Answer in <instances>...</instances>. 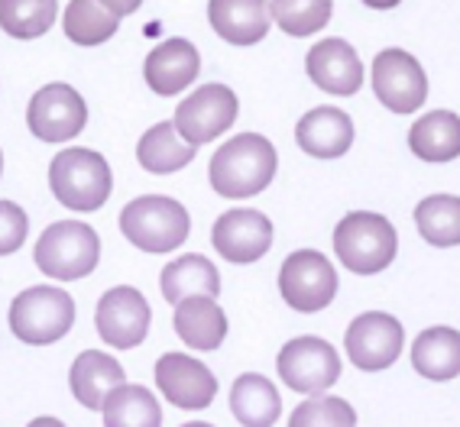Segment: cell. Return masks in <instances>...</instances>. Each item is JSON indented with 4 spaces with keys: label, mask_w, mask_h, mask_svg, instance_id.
<instances>
[{
    "label": "cell",
    "mask_w": 460,
    "mask_h": 427,
    "mask_svg": "<svg viewBox=\"0 0 460 427\" xmlns=\"http://www.w3.org/2000/svg\"><path fill=\"white\" fill-rule=\"evenodd\" d=\"M98 4L111 10L114 17H130V13H137L143 7V0H98Z\"/></svg>",
    "instance_id": "obj_34"
},
{
    "label": "cell",
    "mask_w": 460,
    "mask_h": 427,
    "mask_svg": "<svg viewBox=\"0 0 460 427\" xmlns=\"http://www.w3.org/2000/svg\"><path fill=\"white\" fill-rule=\"evenodd\" d=\"M159 285H163V298L169 304H179L181 298H189V295H208V298L221 295V275H217V266L198 253L172 259V263L163 269Z\"/></svg>",
    "instance_id": "obj_25"
},
{
    "label": "cell",
    "mask_w": 460,
    "mask_h": 427,
    "mask_svg": "<svg viewBox=\"0 0 460 427\" xmlns=\"http://www.w3.org/2000/svg\"><path fill=\"white\" fill-rule=\"evenodd\" d=\"M0 172H4V152H0Z\"/></svg>",
    "instance_id": "obj_38"
},
{
    "label": "cell",
    "mask_w": 460,
    "mask_h": 427,
    "mask_svg": "<svg viewBox=\"0 0 460 427\" xmlns=\"http://www.w3.org/2000/svg\"><path fill=\"white\" fill-rule=\"evenodd\" d=\"M344 346L357 370L363 372L389 370L402 356L405 327L399 324V318H393L386 311H363L350 320Z\"/></svg>",
    "instance_id": "obj_12"
},
{
    "label": "cell",
    "mask_w": 460,
    "mask_h": 427,
    "mask_svg": "<svg viewBox=\"0 0 460 427\" xmlns=\"http://www.w3.org/2000/svg\"><path fill=\"white\" fill-rule=\"evenodd\" d=\"M270 13L282 33L296 36H314L331 23L334 0H270Z\"/></svg>",
    "instance_id": "obj_31"
},
{
    "label": "cell",
    "mask_w": 460,
    "mask_h": 427,
    "mask_svg": "<svg viewBox=\"0 0 460 427\" xmlns=\"http://www.w3.org/2000/svg\"><path fill=\"white\" fill-rule=\"evenodd\" d=\"M149 311L146 298L130 285H117L104 292L94 311V327H98L101 340L111 344L114 350H133L140 346L149 334Z\"/></svg>",
    "instance_id": "obj_13"
},
{
    "label": "cell",
    "mask_w": 460,
    "mask_h": 427,
    "mask_svg": "<svg viewBox=\"0 0 460 427\" xmlns=\"http://www.w3.org/2000/svg\"><path fill=\"white\" fill-rule=\"evenodd\" d=\"M49 185L52 195L68 211H98L107 205V197L114 191V175L104 156L94 149H62L49 165Z\"/></svg>",
    "instance_id": "obj_4"
},
{
    "label": "cell",
    "mask_w": 460,
    "mask_h": 427,
    "mask_svg": "<svg viewBox=\"0 0 460 427\" xmlns=\"http://www.w3.org/2000/svg\"><path fill=\"white\" fill-rule=\"evenodd\" d=\"M276 169H279V156H276V146L266 136L237 133L211 156L208 179H211V188L221 197L243 201V197H253L263 188H270V181L276 179Z\"/></svg>",
    "instance_id": "obj_1"
},
{
    "label": "cell",
    "mask_w": 460,
    "mask_h": 427,
    "mask_svg": "<svg viewBox=\"0 0 460 427\" xmlns=\"http://www.w3.org/2000/svg\"><path fill=\"white\" fill-rule=\"evenodd\" d=\"M104 427H163L156 395L143 386H117L101 405Z\"/></svg>",
    "instance_id": "obj_27"
},
{
    "label": "cell",
    "mask_w": 460,
    "mask_h": 427,
    "mask_svg": "<svg viewBox=\"0 0 460 427\" xmlns=\"http://www.w3.org/2000/svg\"><path fill=\"white\" fill-rule=\"evenodd\" d=\"M191 217L189 211L165 195H143L133 197L120 211V233L143 253L165 256L189 240Z\"/></svg>",
    "instance_id": "obj_3"
},
{
    "label": "cell",
    "mask_w": 460,
    "mask_h": 427,
    "mask_svg": "<svg viewBox=\"0 0 460 427\" xmlns=\"http://www.w3.org/2000/svg\"><path fill=\"white\" fill-rule=\"evenodd\" d=\"M363 4H367L370 10H395L402 0H363Z\"/></svg>",
    "instance_id": "obj_35"
},
{
    "label": "cell",
    "mask_w": 460,
    "mask_h": 427,
    "mask_svg": "<svg viewBox=\"0 0 460 427\" xmlns=\"http://www.w3.org/2000/svg\"><path fill=\"white\" fill-rule=\"evenodd\" d=\"M230 414L243 427H272L282 414V395L260 372H243L230 386Z\"/></svg>",
    "instance_id": "obj_22"
},
{
    "label": "cell",
    "mask_w": 460,
    "mask_h": 427,
    "mask_svg": "<svg viewBox=\"0 0 460 427\" xmlns=\"http://www.w3.org/2000/svg\"><path fill=\"white\" fill-rule=\"evenodd\" d=\"M40 272L56 282H75L94 272L101 259V237L88 223L56 221L42 231L33 253Z\"/></svg>",
    "instance_id": "obj_5"
},
{
    "label": "cell",
    "mask_w": 460,
    "mask_h": 427,
    "mask_svg": "<svg viewBox=\"0 0 460 427\" xmlns=\"http://www.w3.org/2000/svg\"><path fill=\"white\" fill-rule=\"evenodd\" d=\"M198 74H201V52L181 36L159 42L143 62V78L159 98H175L179 91L195 84Z\"/></svg>",
    "instance_id": "obj_17"
},
{
    "label": "cell",
    "mask_w": 460,
    "mask_h": 427,
    "mask_svg": "<svg viewBox=\"0 0 460 427\" xmlns=\"http://www.w3.org/2000/svg\"><path fill=\"white\" fill-rule=\"evenodd\" d=\"M181 427H214V424H205V421H189V424H181Z\"/></svg>",
    "instance_id": "obj_37"
},
{
    "label": "cell",
    "mask_w": 460,
    "mask_h": 427,
    "mask_svg": "<svg viewBox=\"0 0 460 427\" xmlns=\"http://www.w3.org/2000/svg\"><path fill=\"white\" fill-rule=\"evenodd\" d=\"M373 91L393 114H415L428 100V74L421 62L405 49H383L373 58Z\"/></svg>",
    "instance_id": "obj_10"
},
{
    "label": "cell",
    "mask_w": 460,
    "mask_h": 427,
    "mask_svg": "<svg viewBox=\"0 0 460 427\" xmlns=\"http://www.w3.org/2000/svg\"><path fill=\"white\" fill-rule=\"evenodd\" d=\"M156 386L181 411H205L217 395L214 372L185 353H165L156 362Z\"/></svg>",
    "instance_id": "obj_16"
},
{
    "label": "cell",
    "mask_w": 460,
    "mask_h": 427,
    "mask_svg": "<svg viewBox=\"0 0 460 427\" xmlns=\"http://www.w3.org/2000/svg\"><path fill=\"white\" fill-rule=\"evenodd\" d=\"M337 272L334 263L318 249H296L279 269L282 301L298 314L324 311L337 295Z\"/></svg>",
    "instance_id": "obj_7"
},
{
    "label": "cell",
    "mask_w": 460,
    "mask_h": 427,
    "mask_svg": "<svg viewBox=\"0 0 460 427\" xmlns=\"http://www.w3.org/2000/svg\"><path fill=\"white\" fill-rule=\"evenodd\" d=\"M296 143L314 159H341L354 146V120L341 107H314L298 120Z\"/></svg>",
    "instance_id": "obj_18"
},
{
    "label": "cell",
    "mask_w": 460,
    "mask_h": 427,
    "mask_svg": "<svg viewBox=\"0 0 460 427\" xmlns=\"http://www.w3.org/2000/svg\"><path fill=\"white\" fill-rule=\"evenodd\" d=\"M26 427H66V424H62V421H58V418H49V414H46V418L30 421V424H26Z\"/></svg>",
    "instance_id": "obj_36"
},
{
    "label": "cell",
    "mask_w": 460,
    "mask_h": 427,
    "mask_svg": "<svg viewBox=\"0 0 460 427\" xmlns=\"http://www.w3.org/2000/svg\"><path fill=\"white\" fill-rule=\"evenodd\" d=\"M75 324V301L66 288L33 285L10 304V330L23 344L46 346L62 340Z\"/></svg>",
    "instance_id": "obj_6"
},
{
    "label": "cell",
    "mask_w": 460,
    "mask_h": 427,
    "mask_svg": "<svg viewBox=\"0 0 460 427\" xmlns=\"http://www.w3.org/2000/svg\"><path fill=\"white\" fill-rule=\"evenodd\" d=\"M88 124V104L72 84H46L26 107V126L42 143H68Z\"/></svg>",
    "instance_id": "obj_11"
},
{
    "label": "cell",
    "mask_w": 460,
    "mask_h": 427,
    "mask_svg": "<svg viewBox=\"0 0 460 427\" xmlns=\"http://www.w3.org/2000/svg\"><path fill=\"white\" fill-rule=\"evenodd\" d=\"M58 0H0V30L13 39H36L56 23Z\"/></svg>",
    "instance_id": "obj_30"
},
{
    "label": "cell",
    "mask_w": 460,
    "mask_h": 427,
    "mask_svg": "<svg viewBox=\"0 0 460 427\" xmlns=\"http://www.w3.org/2000/svg\"><path fill=\"white\" fill-rule=\"evenodd\" d=\"M305 72L321 91H328L334 98H354L367 82L360 52L347 39H337V36L314 42L305 56Z\"/></svg>",
    "instance_id": "obj_15"
},
{
    "label": "cell",
    "mask_w": 460,
    "mask_h": 427,
    "mask_svg": "<svg viewBox=\"0 0 460 427\" xmlns=\"http://www.w3.org/2000/svg\"><path fill=\"white\" fill-rule=\"evenodd\" d=\"M282 386L298 395H324L341 379V356L321 337L288 340L276 356Z\"/></svg>",
    "instance_id": "obj_8"
},
{
    "label": "cell",
    "mask_w": 460,
    "mask_h": 427,
    "mask_svg": "<svg viewBox=\"0 0 460 427\" xmlns=\"http://www.w3.org/2000/svg\"><path fill=\"white\" fill-rule=\"evenodd\" d=\"M415 227L421 240L438 249L460 247V197L457 195H428L415 207Z\"/></svg>",
    "instance_id": "obj_28"
},
{
    "label": "cell",
    "mask_w": 460,
    "mask_h": 427,
    "mask_svg": "<svg viewBox=\"0 0 460 427\" xmlns=\"http://www.w3.org/2000/svg\"><path fill=\"white\" fill-rule=\"evenodd\" d=\"M208 23L230 46H256L270 33V0H208Z\"/></svg>",
    "instance_id": "obj_19"
},
{
    "label": "cell",
    "mask_w": 460,
    "mask_h": 427,
    "mask_svg": "<svg viewBox=\"0 0 460 427\" xmlns=\"http://www.w3.org/2000/svg\"><path fill=\"white\" fill-rule=\"evenodd\" d=\"M198 156V146L175 133V124H156L137 143V159L149 175H172Z\"/></svg>",
    "instance_id": "obj_26"
},
{
    "label": "cell",
    "mask_w": 460,
    "mask_h": 427,
    "mask_svg": "<svg viewBox=\"0 0 460 427\" xmlns=\"http://www.w3.org/2000/svg\"><path fill=\"white\" fill-rule=\"evenodd\" d=\"M211 243L227 263H256L272 247V221L263 211H253V207H234V211L221 214L214 221Z\"/></svg>",
    "instance_id": "obj_14"
},
{
    "label": "cell",
    "mask_w": 460,
    "mask_h": 427,
    "mask_svg": "<svg viewBox=\"0 0 460 427\" xmlns=\"http://www.w3.org/2000/svg\"><path fill=\"white\" fill-rule=\"evenodd\" d=\"M409 149L421 162H454L460 156V117L454 110H428L411 124Z\"/></svg>",
    "instance_id": "obj_24"
},
{
    "label": "cell",
    "mask_w": 460,
    "mask_h": 427,
    "mask_svg": "<svg viewBox=\"0 0 460 427\" xmlns=\"http://www.w3.org/2000/svg\"><path fill=\"white\" fill-rule=\"evenodd\" d=\"M240 114L237 94L227 84H201L175 107V133L191 146H205L234 126Z\"/></svg>",
    "instance_id": "obj_9"
},
{
    "label": "cell",
    "mask_w": 460,
    "mask_h": 427,
    "mask_svg": "<svg viewBox=\"0 0 460 427\" xmlns=\"http://www.w3.org/2000/svg\"><path fill=\"white\" fill-rule=\"evenodd\" d=\"M288 427H357V414L337 395H308V402L292 411Z\"/></svg>",
    "instance_id": "obj_32"
},
{
    "label": "cell",
    "mask_w": 460,
    "mask_h": 427,
    "mask_svg": "<svg viewBox=\"0 0 460 427\" xmlns=\"http://www.w3.org/2000/svg\"><path fill=\"white\" fill-rule=\"evenodd\" d=\"M30 233V217L13 201H0V256L17 253Z\"/></svg>",
    "instance_id": "obj_33"
},
{
    "label": "cell",
    "mask_w": 460,
    "mask_h": 427,
    "mask_svg": "<svg viewBox=\"0 0 460 427\" xmlns=\"http://www.w3.org/2000/svg\"><path fill=\"white\" fill-rule=\"evenodd\" d=\"M124 382V366L114 356L101 353V350H84L68 370V386H72L75 402L84 405L88 411H101L107 395Z\"/></svg>",
    "instance_id": "obj_20"
},
{
    "label": "cell",
    "mask_w": 460,
    "mask_h": 427,
    "mask_svg": "<svg viewBox=\"0 0 460 427\" xmlns=\"http://www.w3.org/2000/svg\"><path fill=\"white\" fill-rule=\"evenodd\" d=\"M399 253V233L376 211H350L334 227V256L357 275L389 269Z\"/></svg>",
    "instance_id": "obj_2"
},
{
    "label": "cell",
    "mask_w": 460,
    "mask_h": 427,
    "mask_svg": "<svg viewBox=\"0 0 460 427\" xmlns=\"http://www.w3.org/2000/svg\"><path fill=\"white\" fill-rule=\"evenodd\" d=\"M66 36L75 46H101L117 33L120 17H114L98 0H68L66 13H62Z\"/></svg>",
    "instance_id": "obj_29"
},
{
    "label": "cell",
    "mask_w": 460,
    "mask_h": 427,
    "mask_svg": "<svg viewBox=\"0 0 460 427\" xmlns=\"http://www.w3.org/2000/svg\"><path fill=\"white\" fill-rule=\"evenodd\" d=\"M175 334H179L191 350H217L227 337V314L221 304L208 295H189L175 304Z\"/></svg>",
    "instance_id": "obj_21"
},
{
    "label": "cell",
    "mask_w": 460,
    "mask_h": 427,
    "mask_svg": "<svg viewBox=\"0 0 460 427\" xmlns=\"http://www.w3.org/2000/svg\"><path fill=\"white\" fill-rule=\"evenodd\" d=\"M411 366L431 382H451L460 376V330L428 327L411 340Z\"/></svg>",
    "instance_id": "obj_23"
}]
</instances>
